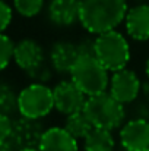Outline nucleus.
Here are the masks:
<instances>
[{"label": "nucleus", "mask_w": 149, "mask_h": 151, "mask_svg": "<svg viewBox=\"0 0 149 151\" xmlns=\"http://www.w3.org/2000/svg\"><path fill=\"white\" fill-rule=\"evenodd\" d=\"M38 148L41 151H78V139L66 128L53 126L44 131Z\"/></svg>", "instance_id": "9b49d317"}, {"label": "nucleus", "mask_w": 149, "mask_h": 151, "mask_svg": "<svg viewBox=\"0 0 149 151\" xmlns=\"http://www.w3.org/2000/svg\"><path fill=\"white\" fill-rule=\"evenodd\" d=\"M127 34L138 40H149V4H138L127 10L124 18Z\"/></svg>", "instance_id": "f8f14e48"}, {"label": "nucleus", "mask_w": 149, "mask_h": 151, "mask_svg": "<svg viewBox=\"0 0 149 151\" xmlns=\"http://www.w3.org/2000/svg\"><path fill=\"white\" fill-rule=\"evenodd\" d=\"M12 9L10 6L4 1V0H0V34L4 32V29L10 25L12 22Z\"/></svg>", "instance_id": "aec40b11"}, {"label": "nucleus", "mask_w": 149, "mask_h": 151, "mask_svg": "<svg viewBox=\"0 0 149 151\" xmlns=\"http://www.w3.org/2000/svg\"><path fill=\"white\" fill-rule=\"evenodd\" d=\"M78 1H82V0H78Z\"/></svg>", "instance_id": "393cba45"}, {"label": "nucleus", "mask_w": 149, "mask_h": 151, "mask_svg": "<svg viewBox=\"0 0 149 151\" xmlns=\"http://www.w3.org/2000/svg\"><path fill=\"white\" fill-rule=\"evenodd\" d=\"M69 73L70 79L86 97L105 93L107 87L110 85L108 70L92 53L81 54Z\"/></svg>", "instance_id": "f03ea898"}, {"label": "nucleus", "mask_w": 149, "mask_h": 151, "mask_svg": "<svg viewBox=\"0 0 149 151\" xmlns=\"http://www.w3.org/2000/svg\"><path fill=\"white\" fill-rule=\"evenodd\" d=\"M13 49H15L13 41L6 34L1 32L0 34V72L6 69L10 60L13 59Z\"/></svg>", "instance_id": "6ab92c4d"}, {"label": "nucleus", "mask_w": 149, "mask_h": 151, "mask_svg": "<svg viewBox=\"0 0 149 151\" xmlns=\"http://www.w3.org/2000/svg\"><path fill=\"white\" fill-rule=\"evenodd\" d=\"M81 54H82V50L79 44L60 41L53 46V49L50 51V60H51L53 68L57 72H70V69L73 68L75 62L78 60Z\"/></svg>", "instance_id": "4468645a"}, {"label": "nucleus", "mask_w": 149, "mask_h": 151, "mask_svg": "<svg viewBox=\"0 0 149 151\" xmlns=\"http://www.w3.org/2000/svg\"><path fill=\"white\" fill-rule=\"evenodd\" d=\"M94 56L107 70L117 72L127 66L130 47L124 35L113 29L97 35L94 40Z\"/></svg>", "instance_id": "7ed1b4c3"}, {"label": "nucleus", "mask_w": 149, "mask_h": 151, "mask_svg": "<svg viewBox=\"0 0 149 151\" xmlns=\"http://www.w3.org/2000/svg\"><path fill=\"white\" fill-rule=\"evenodd\" d=\"M124 104L117 101L110 93H101L86 99L83 111L94 128L115 129L124 120Z\"/></svg>", "instance_id": "20e7f679"}, {"label": "nucleus", "mask_w": 149, "mask_h": 151, "mask_svg": "<svg viewBox=\"0 0 149 151\" xmlns=\"http://www.w3.org/2000/svg\"><path fill=\"white\" fill-rule=\"evenodd\" d=\"M110 94L120 101L121 104H127L136 100L140 91V81L133 70L121 69L114 72L110 79Z\"/></svg>", "instance_id": "6e6552de"}, {"label": "nucleus", "mask_w": 149, "mask_h": 151, "mask_svg": "<svg viewBox=\"0 0 149 151\" xmlns=\"http://www.w3.org/2000/svg\"><path fill=\"white\" fill-rule=\"evenodd\" d=\"M13 60L21 69L26 72H35L44 62V51L34 40H21L18 44H15Z\"/></svg>", "instance_id": "9d476101"}, {"label": "nucleus", "mask_w": 149, "mask_h": 151, "mask_svg": "<svg viewBox=\"0 0 149 151\" xmlns=\"http://www.w3.org/2000/svg\"><path fill=\"white\" fill-rule=\"evenodd\" d=\"M12 128H13V120L9 117V114H3L0 113V141L6 142L12 134Z\"/></svg>", "instance_id": "412c9836"}, {"label": "nucleus", "mask_w": 149, "mask_h": 151, "mask_svg": "<svg viewBox=\"0 0 149 151\" xmlns=\"http://www.w3.org/2000/svg\"><path fill=\"white\" fill-rule=\"evenodd\" d=\"M81 1L78 0H51L48 4L50 21L58 27H69L79 21Z\"/></svg>", "instance_id": "ddd939ff"}, {"label": "nucleus", "mask_w": 149, "mask_h": 151, "mask_svg": "<svg viewBox=\"0 0 149 151\" xmlns=\"http://www.w3.org/2000/svg\"><path fill=\"white\" fill-rule=\"evenodd\" d=\"M16 12L25 18H32L43 10L44 0H13Z\"/></svg>", "instance_id": "a211bd4d"}, {"label": "nucleus", "mask_w": 149, "mask_h": 151, "mask_svg": "<svg viewBox=\"0 0 149 151\" xmlns=\"http://www.w3.org/2000/svg\"><path fill=\"white\" fill-rule=\"evenodd\" d=\"M126 13V0H82L79 22L86 31L99 35L115 29L124 21Z\"/></svg>", "instance_id": "f257e3e1"}, {"label": "nucleus", "mask_w": 149, "mask_h": 151, "mask_svg": "<svg viewBox=\"0 0 149 151\" xmlns=\"http://www.w3.org/2000/svg\"><path fill=\"white\" fill-rule=\"evenodd\" d=\"M44 129L40 119L21 117L13 122L12 134L6 141L12 151L24 150V148H38L40 141L43 138Z\"/></svg>", "instance_id": "423d86ee"}, {"label": "nucleus", "mask_w": 149, "mask_h": 151, "mask_svg": "<svg viewBox=\"0 0 149 151\" xmlns=\"http://www.w3.org/2000/svg\"><path fill=\"white\" fill-rule=\"evenodd\" d=\"M64 128L69 134H72L76 139H85L88 137V134L94 129V125L91 123V120L88 119V116L85 114V111H76L72 113L66 117V123Z\"/></svg>", "instance_id": "dca6fc26"}, {"label": "nucleus", "mask_w": 149, "mask_h": 151, "mask_svg": "<svg viewBox=\"0 0 149 151\" xmlns=\"http://www.w3.org/2000/svg\"><path fill=\"white\" fill-rule=\"evenodd\" d=\"M146 151H149V150H146Z\"/></svg>", "instance_id": "a878e982"}, {"label": "nucleus", "mask_w": 149, "mask_h": 151, "mask_svg": "<svg viewBox=\"0 0 149 151\" xmlns=\"http://www.w3.org/2000/svg\"><path fill=\"white\" fill-rule=\"evenodd\" d=\"M18 151H41L40 148H24V150H18Z\"/></svg>", "instance_id": "5701e85b"}, {"label": "nucleus", "mask_w": 149, "mask_h": 151, "mask_svg": "<svg viewBox=\"0 0 149 151\" xmlns=\"http://www.w3.org/2000/svg\"><path fill=\"white\" fill-rule=\"evenodd\" d=\"M120 141L126 151L149 150V122L145 119L127 122L120 131Z\"/></svg>", "instance_id": "1a4fd4ad"}, {"label": "nucleus", "mask_w": 149, "mask_h": 151, "mask_svg": "<svg viewBox=\"0 0 149 151\" xmlns=\"http://www.w3.org/2000/svg\"><path fill=\"white\" fill-rule=\"evenodd\" d=\"M0 151H12V148L9 147L7 142H1L0 141Z\"/></svg>", "instance_id": "4be33fe9"}, {"label": "nucleus", "mask_w": 149, "mask_h": 151, "mask_svg": "<svg viewBox=\"0 0 149 151\" xmlns=\"http://www.w3.org/2000/svg\"><path fill=\"white\" fill-rule=\"evenodd\" d=\"M15 110H18V96L10 85L0 82V113L10 114Z\"/></svg>", "instance_id": "f3484780"}, {"label": "nucleus", "mask_w": 149, "mask_h": 151, "mask_svg": "<svg viewBox=\"0 0 149 151\" xmlns=\"http://www.w3.org/2000/svg\"><path fill=\"white\" fill-rule=\"evenodd\" d=\"M54 109L53 90L44 84H31L18 94V111L24 117L41 119Z\"/></svg>", "instance_id": "39448f33"}, {"label": "nucleus", "mask_w": 149, "mask_h": 151, "mask_svg": "<svg viewBox=\"0 0 149 151\" xmlns=\"http://www.w3.org/2000/svg\"><path fill=\"white\" fill-rule=\"evenodd\" d=\"M53 97H54V109H57L60 113L66 116L76 111H82L88 99L72 79L57 84L53 88Z\"/></svg>", "instance_id": "0eeeda50"}, {"label": "nucleus", "mask_w": 149, "mask_h": 151, "mask_svg": "<svg viewBox=\"0 0 149 151\" xmlns=\"http://www.w3.org/2000/svg\"><path fill=\"white\" fill-rule=\"evenodd\" d=\"M145 69H146V75L149 76V57H148V60H146V66H145Z\"/></svg>", "instance_id": "b1692460"}, {"label": "nucleus", "mask_w": 149, "mask_h": 151, "mask_svg": "<svg viewBox=\"0 0 149 151\" xmlns=\"http://www.w3.org/2000/svg\"><path fill=\"white\" fill-rule=\"evenodd\" d=\"M85 141V151H114V138L110 129L94 128Z\"/></svg>", "instance_id": "2eb2a0df"}]
</instances>
